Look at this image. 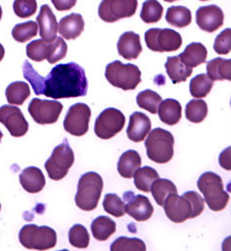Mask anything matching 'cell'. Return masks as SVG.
I'll list each match as a JSON object with an SVG mask.
<instances>
[{
    "label": "cell",
    "mask_w": 231,
    "mask_h": 251,
    "mask_svg": "<svg viewBox=\"0 0 231 251\" xmlns=\"http://www.w3.org/2000/svg\"><path fill=\"white\" fill-rule=\"evenodd\" d=\"M87 79L82 66L75 62L59 64L42 79L40 95L59 100L84 97L87 94Z\"/></svg>",
    "instance_id": "obj_1"
},
{
    "label": "cell",
    "mask_w": 231,
    "mask_h": 251,
    "mask_svg": "<svg viewBox=\"0 0 231 251\" xmlns=\"http://www.w3.org/2000/svg\"><path fill=\"white\" fill-rule=\"evenodd\" d=\"M164 209L171 222L182 224L194 218L205 210V201L195 192H187L183 196L172 195L164 202Z\"/></svg>",
    "instance_id": "obj_2"
},
{
    "label": "cell",
    "mask_w": 231,
    "mask_h": 251,
    "mask_svg": "<svg viewBox=\"0 0 231 251\" xmlns=\"http://www.w3.org/2000/svg\"><path fill=\"white\" fill-rule=\"evenodd\" d=\"M104 188L103 177L94 173L88 172L80 177L78 192L75 198L76 204L84 211H91L97 207Z\"/></svg>",
    "instance_id": "obj_3"
},
{
    "label": "cell",
    "mask_w": 231,
    "mask_h": 251,
    "mask_svg": "<svg viewBox=\"0 0 231 251\" xmlns=\"http://www.w3.org/2000/svg\"><path fill=\"white\" fill-rule=\"evenodd\" d=\"M197 187L203 194L206 203L212 211L223 210L228 201L229 195L225 192L223 181L217 174L207 172L197 180Z\"/></svg>",
    "instance_id": "obj_4"
},
{
    "label": "cell",
    "mask_w": 231,
    "mask_h": 251,
    "mask_svg": "<svg viewBox=\"0 0 231 251\" xmlns=\"http://www.w3.org/2000/svg\"><path fill=\"white\" fill-rule=\"evenodd\" d=\"M175 139L171 132L156 128L145 142L148 158L156 164H167L174 155Z\"/></svg>",
    "instance_id": "obj_5"
},
{
    "label": "cell",
    "mask_w": 231,
    "mask_h": 251,
    "mask_svg": "<svg viewBox=\"0 0 231 251\" xmlns=\"http://www.w3.org/2000/svg\"><path fill=\"white\" fill-rule=\"evenodd\" d=\"M19 241L27 249L45 251L57 244V233L49 226H24L19 232Z\"/></svg>",
    "instance_id": "obj_6"
},
{
    "label": "cell",
    "mask_w": 231,
    "mask_h": 251,
    "mask_svg": "<svg viewBox=\"0 0 231 251\" xmlns=\"http://www.w3.org/2000/svg\"><path fill=\"white\" fill-rule=\"evenodd\" d=\"M105 78L116 88L124 91L134 90L141 83V71L136 65L114 61L106 66Z\"/></svg>",
    "instance_id": "obj_7"
},
{
    "label": "cell",
    "mask_w": 231,
    "mask_h": 251,
    "mask_svg": "<svg viewBox=\"0 0 231 251\" xmlns=\"http://www.w3.org/2000/svg\"><path fill=\"white\" fill-rule=\"evenodd\" d=\"M75 163V154L65 139L61 145L57 146L52 155L45 164L48 176L53 180H61L68 175L69 170Z\"/></svg>",
    "instance_id": "obj_8"
},
{
    "label": "cell",
    "mask_w": 231,
    "mask_h": 251,
    "mask_svg": "<svg viewBox=\"0 0 231 251\" xmlns=\"http://www.w3.org/2000/svg\"><path fill=\"white\" fill-rule=\"evenodd\" d=\"M145 42L147 47L154 52H175L183 44L180 33L168 28H152L146 31Z\"/></svg>",
    "instance_id": "obj_9"
},
{
    "label": "cell",
    "mask_w": 231,
    "mask_h": 251,
    "mask_svg": "<svg viewBox=\"0 0 231 251\" xmlns=\"http://www.w3.org/2000/svg\"><path fill=\"white\" fill-rule=\"evenodd\" d=\"M125 121V116L121 111L107 108L95 120L94 133L102 140H109L122 131Z\"/></svg>",
    "instance_id": "obj_10"
},
{
    "label": "cell",
    "mask_w": 231,
    "mask_h": 251,
    "mask_svg": "<svg viewBox=\"0 0 231 251\" xmlns=\"http://www.w3.org/2000/svg\"><path fill=\"white\" fill-rule=\"evenodd\" d=\"M137 6L136 0H105L98 7V15L102 20L112 23L133 16Z\"/></svg>",
    "instance_id": "obj_11"
},
{
    "label": "cell",
    "mask_w": 231,
    "mask_h": 251,
    "mask_svg": "<svg viewBox=\"0 0 231 251\" xmlns=\"http://www.w3.org/2000/svg\"><path fill=\"white\" fill-rule=\"evenodd\" d=\"M90 116L91 111L87 105L83 103L75 104L69 109L67 115H65L63 120V129L73 136L82 137L88 131Z\"/></svg>",
    "instance_id": "obj_12"
},
{
    "label": "cell",
    "mask_w": 231,
    "mask_h": 251,
    "mask_svg": "<svg viewBox=\"0 0 231 251\" xmlns=\"http://www.w3.org/2000/svg\"><path fill=\"white\" fill-rule=\"evenodd\" d=\"M63 111V104L56 100L33 99L28 107L32 119L40 125L55 124Z\"/></svg>",
    "instance_id": "obj_13"
},
{
    "label": "cell",
    "mask_w": 231,
    "mask_h": 251,
    "mask_svg": "<svg viewBox=\"0 0 231 251\" xmlns=\"http://www.w3.org/2000/svg\"><path fill=\"white\" fill-rule=\"evenodd\" d=\"M125 213L134 218L136 222H146L151 218L154 207L150 200L141 195H135L133 192H126L123 197Z\"/></svg>",
    "instance_id": "obj_14"
},
{
    "label": "cell",
    "mask_w": 231,
    "mask_h": 251,
    "mask_svg": "<svg viewBox=\"0 0 231 251\" xmlns=\"http://www.w3.org/2000/svg\"><path fill=\"white\" fill-rule=\"evenodd\" d=\"M0 123L3 124L10 135L15 138L23 137L29 129V124L21 110L10 105L0 107Z\"/></svg>",
    "instance_id": "obj_15"
},
{
    "label": "cell",
    "mask_w": 231,
    "mask_h": 251,
    "mask_svg": "<svg viewBox=\"0 0 231 251\" xmlns=\"http://www.w3.org/2000/svg\"><path fill=\"white\" fill-rule=\"evenodd\" d=\"M196 24L202 30L212 33L223 25L224 14L217 5L202 6L196 11Z\"/></svg>",
    "instance_id": "obj_16"
},
{
    "label": "cell",
    "mask_w": 231,
    "mask_h": 251,
    "mask_svg": "<svg viewBox=\"0 0 231 251\" xmlns=\"http://www.w3.org/2000/svg\"><path fill=\"white\" fill-rule=\"evenodd\" d=\"M151 120L148 116L141 112H135L130 116L127 128V137L129 140L139 143L145 140L151 131Z\"/></svg>",
    "instance_id": "obj_17"
},
{
    "label": "cell",
    "mask_w": 231,
    "mask_h": 251,
    "mask_svg": "<svg viewBox=\"0 0 231 251\" xmlns=\"http://www.w3.org/2000/svg\"><path fill=\"white\" fill-rule=\"evenodd\" d=\"M37 23L40 28V36L48 43L56 40L58 33V22L55 14L49 5L44 4L37 16Z\"/></svg>",
    "instance_id": "obj_18"
},
{
    "label": "cell",
    "mask_w": 231,
    "mask_h": 251,
    "mask_svg": "<svg viewBox=\"0 0 231 251\" xmlns=\"http://www.w3.org/2000/svg\"><path fill=\"white\" fill-rule=\"evenodd\" d=\"M118 54L126 60L137 59L142 52L140 36L132 31L123 33L117 43Z\"/></svg>",
    "instance_id": "obj_19"
},
{
    "label": "cell",
    "mask_w": 231,
    "mask_h": 251,
    "mask_svg": "<svg viewBox=\"0 0 231 251\" xmlns=\"http://www.w3.org/2000/svg\"><path fill=\"white\" fill-rule=\"evenodd\" d=\"M19 179L22 187L30 194L40 193L46 184L44 174L36 167L24 169L19 176Z\"/></svg>",
    "instance_id": "obj_20"
},
{
    "label": "cell",
    "mask_w": 231,
    "mask_h": 251,
    "mask_svg": "<svg viewBox=\"0 0 231 251\" xmlns=\"http://www.w3.org/2000/svg\"><path fill=\"white\" fill-rule=\"evenodd\" d=\"M84 29V21L81 14L72 13L60 20L58 30L64 39L72 40L78 38Z\"/></svg>",
    "instance_id": "obj_21"
},
{
    "label": "cell",
    "mask_w": 231,
    "mask_h": 251,
    "mask_svg": "<svg viewBox=\"0 0 231 251\" xmlns=\"http://www.w3.org/2000/svg\"><path fill=\"white\" fill-rule=\"evenodd\" d=\"M178 57L187 67L192 69L207 61L208 50L202 43H190Z\"/></svg>",
    "instance_id": "obj_22"
},
{
    "label": "cell",
    "mask_w": 231,
    "mask_h": 251,
    "mask_svg": "<svg viewBox=\"0 0 231 251\" xmlns=\"http://www.w3.org/2000/svg\"><path fill=\"white\" fill-rule=\"evenodd\" d=\"M142 165L141 156L138 151L129 150L122 153L117 164V171L119 175L124 178L133 177L135 172L140 169Z\"/></svg>",
    "instance_id": "obj_23"
},
{
    "label": "cell",
    "mask_w": 231,
    "mask_h": 251,
    "mask_svg": "<svg viewBox=\"0 0 231 251\" xmlns=\"http://www.w3.org/2000/svg\"><path fill=\"white\" fill-rule=\"evenodd\" d=\"M158 113L162 123L168 126H174L181 121L182 106L177 100L166 99L161 102Z\"/></svg>",
    "instance_id": "obj_24"
},
{
    "label": "cell",
    "mask_w": 231,
    "mask_h": 251,
    "mask_svg": "<svg viewBox=\"0 0 231 251\" xmlns=\"http://www.w3.org/2000/svg\"><path fill=\"white\" fill-rule=\"evenodd\" d=\"M207 76L211 81L231 80V60L215 58L207 63Z\"/></svg>",
    "instance_id": "obj_25"
},
{
    "label": "cell",
    "mask_w": 231,
    "mask_h": 251,
    "mask_svg": "<svg viewBox=\"0 0 231 251\" xmlns=\"http://www.w3.org/2000/svg\"><path fill=\"white\" fill-rule=\"evenodd\" d=\"M165 68L173 84L185 82L192 73V69L187 67L178 56L168 57Z\"/></svg>",
    "instance_id": "obj_26"
},
{
    "label": "cell",
    "mask_w": 231,
    "mask_h": 251,
    "mask_svg": "<svg viewBox=\"0 0 231 251\" xmlns=\"http://www.w3.org/2000/svg\"><path fill=\"white\" fill-rule=\"evenodd\" d=\"M150 192L158 203V205L163 206L165 201H166L172 195H178V190L173 181L166 178H158L156 179L151 187Z\"/></svg>",
    "instance_id": "obj_27"
},
{
    "label": "cell",
    "mask_w": 231,
    "mask_h": 251,
    "mask_svg": "<svg viewBox=\"0 0 231 251\" xmlns=\"http://www.w3.org/2000/svg\"><path fill=\"white\" fill-rule=\"evenodd\" d=\"M116 231V224L107 216H98L91 224V232L98 241H105Z\"/></svg>",
    "instance_id": "obj_28"
},
{
    "label": "cell",
    "mask_w": 231,
    "mask_h": 251,
    "mask_svg": "<svg viewBox=\"0 0 231 251\" xmlns=\"http://www.w3.org/2000/svg\"><path fill=\"white\" fill-rule=\"evenodd\" d=\"M6 99L9 104L21 106L30 97V87L25 82H13L6 88Z\"/></svg>",
    "instance_id": "obj_29"
},
{
    "label": "cell",
    "mask_w": 231,
    "mask_h": 251,
    "mask_svg": "<svg viewBox=\"0 0 231 251\" xmlns=\"http://www.w3.org/2000/svg\"><path fill=\"white\" fill-rule=\"evenodd\" d=\"M167 22L178 28H185L191 22V12L185 6H171L166 14Z\"/></svg>",
    "instance_id": "obj_30"
},
{
    "label": "cell",
    "mask_w": 231,
    "mask_h": 251,
    "mask_svg": "<svg viewBox=\"0 0 231 251\" xmlns=\"http://www.w3.org/2000/svg\"><path fill=\"white\" fill-rule=\"evenodd\" d=\"M134 183L139 191L150 193L152 183L159 178L157 171L151 167H144L138 169L134 174Z\"/></svg>",
    "instance_id": "obj_31"
},
{
    "label": "cell",
    "mask_w": 231,
    "mask_h": 251,
    "mask_svg": "<svg viewBox=\"0 0 231 251\" xmlns=\"http://www.w3.org/2000/svg\"><path fill=\"white\" fill-rule=\"evenodd\" d=\"M213 87V81H211L207 74H200L193 77L189 83V92L193 98L202 99L209 95Z\"/></svg>",
    "instance_id": "obj_32"
},
{
    "label": "cell",
    "mask_w": 231,
    "mask_h": 251,
    "mask_svg": "<svg viewBox=\"0 0 231 251\" xmlns=\"http://www.w3.org/2000/svg\"><path fill=\"white\" fill-rule=\"evenodd\" d=\"M209 108L208 104L204 100H191L186 106V118L193 123L200 124L202 123L208 116Z\"/></svg>",
    "instance_id": "obj_33"
},
{
    "label": "cell",
    "mask_w": 231,
    "mask_h": 251,
    "mask_svg": "<svg viewBox=\"0 0 231 251\" xmlns=\"http://www.w3.org/2000/svg\"><path fill=\"white\" fill-rule=\"evenodd\" d=\"M51 52V43L44 41L43 39H38L32 41L26 47V54L28 58L33 61L41 62L43 60H48Z\"/></svg>",
    "instance_id": "obj_34"
},
{
    "label": "cell",
    "mask_w": 231,
    "mask_h": 251,
    "mask_svg": "<svg viewBox=\"0 0 231 251\" xmlns=\"http://www.w3.org/2000/svg\"><path fill=\"white\" fill-rule=\"evenodd\" d=\"M136 101L141 109L155 115L158 113V108L162 102V98L158 93L152 90H145L138 94Z\"/></svg>",
    "instance_id": "obj_35"
},
{
    "label": "cell",
    "mask_w": 231,
    "mask_h": 251,
    "mask_svg": "<svg viewBox=\"0 0 231 251\" xmlns=\"http://www.w3.org/2000/svg\"><path fill=\"white\" fill-rule=\"evenodd\" d=\"M38 34V24L35 21H27L14 26L12 30L13 38L20 43H24Z\"/></svg>",
    "instance_id": "obj_36"
},
{
    "label": "cell",
    "mask_w": 231,
    "mask_h": 251,
    "mask_svg": "<svg viewBox=\"0 0 231 251\" xmlns=\"http://www.w3.org/2000/svg\"><path fill=\"white\" fill-rule=\"evenodd\" d=\"M146 244L139 238L118 237L110 245V251H146Z\"/></svg>",
    "instance_id": "obj_37"
},
{
    "label": "cell",
    "mask_w": 231,
    "mask_h": 251,
    "mask_svg": "<svg viewBox=\"0 0 231 251\" xmlns=\"http://www.w3.org/2000/svg\"><path fill=\"white\" fill-rule=\"evenodd\" d=\"M163 11L162 4L154 0H148L143 3L140 17L146 23H156L162 19Z\"/></svg>",
    "instance_id": "obj_38"
},
{
    "label": "cell",
    "mask_w": 231,
    "mask_h": 251,
    "mask_svg": "<svg viewBox=\"0 0 231 251\" xmlns=\"http://www.w3.org/2000/svg\"><path fill=\"white\" fill-rule=\"evenodd\" d=\"M69 241L76 248H87L89 245V233L82 225H75L69 231Z\"/></svg>",
    "instance_id": "obj_39"
},
{
    "label": "cell",
    "mask_w": 231,
    "mask_h": 251,
    "mask_svg": "<svg viewBox=\"0 0 231 251\" xmlns=\"http://www.w3.org/2000/svg\"><path fill=\"white\" fill-rule=\"evenodd\" d=\"M105 210L115 216V217H122L125 214V207L123 201L115 194H107L105 197L103 202Z\"/></svg>",
    "instance_id": "obj_40"
},
{
    "label": "cell",
    "mask_w": 231,
    "mask_h": 251,
    "mask_svg": "<svg viewBox=\"0 0 231 251\" xmlns=\"http://www.w3.org/2000/svg\"><path fill=\"white\" fill-rule=\"evenodd\" d=\"M13 9L18 17L28 18L37 11V2L35 0H16Z\"/></svg>",
    "instance_id": "obj_41"
},
{
    "label": "cell",
    "mask_w": 231,
    "mask_h": 251,
    "mask_svg": "<svg viewBox=\"0 0 231 251\" xmlns=\"http://www.w3.org/2000/svg\"><path fill=\"white\" fill-rule=\"evenodd\" d=\"M23 74H24V78L32 85V88L34 90L36 95H40L43 77L40 76L34 70V68H33V66L30 64V62L27 60L23 64Z\"/></svg>",
    "instance_id": "obj_42"
},
{
    "label": "cell",
    "mask_w": 231,
    "mask_h": 251,
    "mask_svg": "<svg viewBox=\"0 0 231 251\" xmlns=\"http://www.w3.org/2000/svg\"><path fill=\"white\" fill-rule=\"evenodd\" d=\"M68 46L62 37H57L55 41L51 42V53L48 59L50 64H55L56 62L63 59L67 55Z\"/></svg>",
    "instance_id": "obj_43"
},
{
    "label": "cell",
    "mask_w": 231,
    "mask_h": 251,
    "mask_svg": "<svg viewBox=\"0 0 231 251\" xmlns=\"http://www.w3.org/2000/svg\"><path fill=\"white\" fill-rule=\"evenodd\" d=\"M213 49L217 54H229L231 49V29L226 28L215 38Z\"/></svg>",
    "instance_id": "obj_44"
},
{
    "label": "cell",
    "mask_w": 231,
    "mask_h": 251,
    "mask_svg": "<svg viewBox=\"0 0 231 251\" xmlns=\"http://www.w3.org/2000/svg\"><path fill=\"white\" fill-rule=\"evenodd\" d=\"M53 3L58 10L62 11V10H68L72 8L73 6L76 5L77 1L76 0H73V1H57V0H53Z\"/></svg>",
    "instance_id": "obj_45"
},
{
    "label": "cell",
    "mask_w": 231,
    "mask_h": 251,
    "mask_svg": "<svg viewBox=\"0 0 231 251\" xmlns=\"http://www.w3.org/2000/svg\"><path fill=\"white\" fill-rule=\"evenodd\" d=\"M4 54H5V50H4V47L2 46V44H0V61H1L4 57Z\"/></svg>",
    "instance_id": "obj_46"
},
{
    "label": "cell",
    "mask_w": 231,
    "mask_h": 251,
    "mask_svg": "<svg viewBox=\"0 0 231 251\" xmlns=\"http://www.w3.org/2000/svg\"><path fill=\"white\" fill-rule=\"evenodd\" d=\"M1 17H2V9H1V6H0V20H1Z\"/></svg>",
    "instance_id": "obj_47"
},
{
    "label": "cell",
    "mask_w": 231,
    "mask_h": 251,
    "mask_svg": "<svg viewBox=\"0 0 231 251\" xmlns=\"http://www.w3.org/2000/svg\"><path fill=\"white\" fill-rule=\"evenodd\" d=\"M2 137H3V134H2V132H1V131H0V142H1Z\"/></svg>",
    "instance_id": "obj_48"
},
{
    "label": "cell",
    "mask_w": 231,
    "mask_h": 251,
    "mask_svg": "<svg viewBox=\"0 0 231 251\" xmlns=\"http://www.w3.org/2000/svg\"><path fill=\"white\" fill-rule=\"evenodd\" d=\"M60 251H70V250H68V249H63V250H60Z\"/></svg>",
    "instance_id": "obj_49"
},
{
    "label": "cell",
    "mask_w": 231,
    "mask_h": 251,
    "mask_svg": "<svg viewBox=\"0 0 231 251\" xmlns=\"http://www.w3.org/2000/svg\"><path fill=\"white\" fill-rule=\"evenodd\" d=\"M0 210H1V204H0Z\"/></svg>",
    "instance_id": "obj_50"
}]
</instances>
